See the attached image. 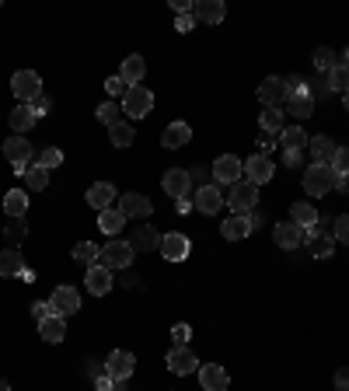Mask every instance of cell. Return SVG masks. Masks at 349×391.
Here are the masks:
<instances>
[{
    "mask_svg": "<svg viewBox=\"0 0 349 391\" xmlns=\"http://www.w3.org/2000/svg\"><path fill=\"white\" fill-rule=\"evenodd\" d=\"M224 203H231L234 213H252V210L259 206V186H252V182H234V186H227Z\"/></svg>",
    "mask_w": 349,
    "mask_h": 391,
    "instance_id": "3957f363",
    "label": "cell"
},
{
    "mask_svg": "<svg viewBox=\"0 0 349 391\" xmlns=\"http://www.w3.org/2000/svg\"><path fill=\"white\" fill-rule=\"evenodd\" d=\"M115 186L112 182H94L91 189H87V203L101 213V210H108V206H115Z\"/></svg>",
    "mask_w": 349,
    "mask_h": 391,
    "instance_id": "603a6c76",
    "label": "cell"
},
{
    "mask_svg": "<svg viewBox=\"0 0 349 391\" xmlns=\"http://www.w3.org/2000/svg\"><path fill=\"white\" fill-rule=\"evenodd\" d=\"M18 280H25V283H35V273H32V269H28V266H25V269H21V276H18Z\"/></svg>",
    "mask_w": 349,
    "mask_h": 391,
    "instance_id": "680465c9",
    "label": "cell"
},
{
    "mask_svg": "<svg viewBox=\"0 0 349 391\" xmlns=\"http://www.w3.org/2000/svg\"><path fill=\"white\" fill-rule=\"evenodd\" d=\"M192 140V126L189 122H172L168 129H165V136H161V143L168 147V150H174V147H185Z\"/></svg>",
    "mask_w": 349,
    "mask_h": 391,
    "instance_id": "4dcf8cb0",
    "label": "cell"
},
{
    "mask_svg": "<svg viewBox=\"0 0 349 391\" xmlns=\"http://www.w3.org/2000/svg\"><path fill=\"white\" fill-rule=\"evenodd\" d=\"M224 14H227L224 0H196V4H192V18L203 21V25H220Z\"/></svg>",
    "mask_w": 349,
    "mask_h": 391,
    "instance_id": "d6986e66",
    "label": "cell"
},
{
    "mask_svg": "<svg viewBox=\"0 0 349 391\" xmlns=\"http://www.w3.org/2000/svg\"><path fill=\"white\" fill-rule=\"evenodd\" d=\"M283 84H286V98H290V95H300V91H307V84H304V77H300V74H290V77H283Z\"/></svg>",
    "mask_w": 349,
    "mask_h": 391,
    "instance_id": "7dc6e473",
    "label": "cell"
},
{
    "mask_svg": "<svg viewBox=\"0 0 349 391\" xmlns=\"http://www.w3.org/2000/svg\"><path fill=\"white\" fill-rule=\"evenodd\" d=\"M192 175V182L203 189V186H210V179H213V172H206V168H196V172H189Z\"/></svg>",
    "mask_w": 349,
    "mask_h": 391,
    "instance_id": "11a10c76",
    "label": "cell"
},
{
    "mask_svg": "<svg viewBox=\"0 0 349 391\" xmlns=\"http://www.w3.org/2000/svg\"><path fill=\"white\" fill-rule=\"evenodd\" d=\"M49 314H53L49 300H35V304H32V318H35V321H42V318H49Z\"/></svg>",
    "mask_w": 349,
    "mask_h": 391,
    "instance_id": "f5cc1de1",
    "label": "cell"
},
{
    "mask_svg": "<svg viewBox=\"0 0 349 391\" xmlns=\"http://www.w3.org/2000/svg\"><path fill=\"white\" fill-rule=\"evenodd\" d=\"M336 182H339V175H336V168L332 165H307V172H304V193L307 196H329L336 189Z\"/></svg>",
    "mask_w": 349,
    "mask_h": 391,
    "instance_id": "6da1fadb",
    "label": "cell"
},
{
    "mask_svg": "<svg viewBox=\"0 0 349 391\" xmlns=\"http://www.w3.org/2000/svg\"><path fill=\"white\" fill-rule=\"evenodd\" d=\"M343 63H346V67H349V49H346V56H343Z\"/></svg>",
    "mask_w": 349,
    "mask_h": 391,
    "instance_id": "be15d7a7",
    "label": "cell"
},
{
    "mask_svg": "<svg viewBox=\"0 0 349 391\" xmlns=\"http://www.w3.org/2000/svg\"><path fill=\"white\" fill-rule=\"evenodd\" d=\"M336 189H343V193H346V189H349V175H339V182H336Z\"/></svg>",
    "mask_w": 349,
    "mask_h": 391,
    "instance_id": "91938a15",
    "label": "cell"
},
{
    "mask_svg": "<svg viewBox=\"0 0 349 391\" xmlns=\"http://www.w3.org/2000/svg\"><path fill=\"white\" fill-rule=\"evenodd\" d=\"M129 245H133V252H151V248H161V234L151 224H140Z\"/></svg>",
    "mask_w": 349,
    "mask_h": 391,
    "instance_id": "f1b7e54d",
    "label": "cell"
},
{
    "mask_svg": "<svg viewBox=\"0 0 349 391\" xmlns=\"http://www.w3.org/2000/svg\"><path fill=\"white\" fill-rule=\"evenodd\" d=\"M133 371H137V357H133L129 350H112V353L105 357V374H108V378H115V381H129Z\"/></svg>",
    "mask_w": 349,
    "mask_h": 391,
    "instance_id": "8992f818",
    "label": "cell"
},
{
    "mask_svg": "<svg viewBox=\"0 0 349 391\" xmlns=\"http://www.w3.org/2000/svg\"><path fill=\"white\" fill-rule=\"evenodd\" d=\"M192 28H196V18H192V14H178V18H174V32L189 35Z\"/></svg>",
    "mask_w": 349,
    "mask_h": 391,
    "instance_id": "f907efd6",
    "label": "cell"
},
{
    "mask_svg": "<svg viewBox=\"0 0 349 391\" xmlns=\"http://www.w3.org/2000/svg\"><path fill=\"white\" fill-rule=\"evenodd\" d=\"M25 186H28L32 193H42V189L49 186V172H46L42 165H28V168H25Z\"/></svg>",
    "mask_w": 349,
    "mask_h": 391,
    "instance_id": "8d00e7d4",
    "label": "cell"
},
{
    "mask_svg": "<svg viewBox=\"0 0 349 391\" xmlns=\"http://www.w3.org/2000/svg\"><path fill=\"white\" fill-rule=\"evenodd\" d=\"M4 238H7L11 248H18V245L28 238V224H25V220H11V224L4 227Z\"/></svg>",
    "mask_w": 349,
    "mask_h": 391,
    "instance_id": "60d3db41",
    "label": "cell"
},
{
    "mask_svg": "<svg viewBox=\"0 0 349 391\" xmlns=\"http://www.w3.org/2000/svg\"><path fill=\"white\" fill-rule=\"evenodd\" d=\"M304 234H307V248H311L315 259H329V255L336 252V238H332V234H322L318 227H307Z\"/></svg>",
    "mask_w": 349,
    "mask_h": 391,
    "instance_id": "7402d4cb",
    "label": "cell"
},
{
    "mask_svg": "<svg viewBox=\"0 0 349 391\" xmlns=\"http://www.w3.org/2000/svg\"><path fill=\"white\" fill-rule=\"evenodd\" d=\"M108 140H112L115 147H129V143L137 140V133H133V126H129V122H115V126L108 129Z\"/></svg>",
    "mask_w": 349,
    "mask_h": 391,
    "instance_id": "f35d334b",
    "label": "cell"
},
{
    "mask_svg": "<svg viewBox=\"0 0 349 391\" xmlns=\"http://www.w3.org/2000/svg\"><path fill=\"white\" fill-rule=\"evenodd\" d=\"M283 158H286V168H300L304 165V150H283Z\"/></svg>",
    "mask_w": 349,
    "mask_h": 391,
    "instance_id": "db71d44e",
    "label": "cell"
},
{
    "mask_svg": "<svg viewBox=\"0 0 349 391\" xmlns=\"http://www.w3.org/2000/svg\"><path fill=\"white\" fill-rule=\"evenodd\" d=\"M272 175H276V165H272L265 154H255V158L245 161V179H248L252 186H265Z\"/></svg>",
    "mask_w": 349,
    "mask_h": 391,
    "instance_id": "ac0fdd59",
    "label": "cell"
},
{
    "mask_svg": "<svg viewBox=\"0 0 349 391\" xmlns=\"http://www.w3.org/2000/svg\"><path fill=\"white\" fill-rule=\"evenodd\" d=\"M21 269H25L21 252H18V248H4V252H0V276L11 280V276H21Z\"/></svg>",
    "mask_w": 349,
    "mask_h": 391,
    "instance_id": "1f68e13d",
    "label": "cell"
},
{
    "mask_svg": "<svg viewBox=\"0 0 349 391\" xmlns=\"http://www.w3.org/2000/svg\"><path fill=\"white\" fill-rule=\"evenodd\" d=\"M192 206L199 210V213H206V217H213V213H220L224 210V193H220V186H203V189H196L192 196Z\"/></svg>",
    "mask_w": 349,
    "mask_h": 391,
    "instance_id": "7c38bea8",
    "label": "cell"
},
{
    "mask_svg": "<svg viewBox=\"0 0 349 391\" xmlns=\"http://www.w3.org/2000/svg\"><path fill=\"white\" fill-rule=\"evenodd\" d=\"M307 147H311V161H315V165H332V158H336V150H339L332 136H311Z\"/></svg>",
    "mask_w": 349,
    "mask_h": 391,
    "instance_id": "cb8c5ba5",
    "label": "cell"
},
{
    "mask_svg": "<svg viewBox=\"0 0 349 391\" xmlns=\"http://www.w3.org/2000/svg\"><path fill=\"white\" fill-rule=\"evenodd\" d=\"M133 259H137L133 245H129V241L112 238V241L101 248V259H98V262H101L105 269H112V273H115V269H129V266H133Z\"/></svg>",
    "mask_w": 349,
    "mask_h": 391,
    "instance_id": "7a4b0ae2",
    "label": "cell"
},
{
    "mask_svg": "<svg viewBox=\"0 0 349 391\" xmlns=\"http://www.w3.org/2000/svg\"><path fill=\"white\" fill-rule=\"evenodd\" d=\"M49 307H53V314L67 318V314L81 311V293L74 290V287H56L53 297H49Z\"/></svg>",
    "mask_w": 349,
    "mask_h": 391,
    "instance_id": "5bb4252c",
    "label": "cell"
},
{
    "mask_svg": "<svg viewBox=\"0 0 349 391\" xmlns=\"http://www.w3.org/2000/svg\"><path fill=\"white\" fill-rule=\"evenodd\" d=\"M105 91H108V95L112 98H126V91H129V84H126V81H122V77H119V74H115V77H108V81H105Z\"/></svg>",
    "mask_w": 349,
    "mask_h": 391,
    "instance_id": "f6af8a7d",
    "label": "cell"
},
{
    "mask_svg": "<svg viewBox=\"0 0 349 391\" xmlns=\"http://www.w3.org/2000/svg\"><path fill=\"white\" fill-rule=\"evenodd\" d=\"M84 287L94 297H105V293L112 290V269H105L101 262H94V266H87V276H84Z\"/></svg>",
    "mask_w": 349,
    "mask_h": 391,
    "instance_id": "44dd1931",
    "label": "cell"
},
{
    "mask_svg": "<svg viewBox=\"0 0 349 391\" xmlns=\"http://www.w3.org/2000/svg\"><path fill=\"white\" fill-rule=\"evenodd\" d=\"M290 220H293L297 227H304V231H307V227H318V210H315L311 203H293V206H290Z\"/></svg>",
    "mask_w": 349,
    "mask_h": 391,
    "instance_id": "e575fe53",
    "label": "cell"
},
{
    "mask_svg": "<svg viewBox=\"0 0 349 391\" xmlns=\"http://www.w3.org/2000/svg\"><path fill=\"white\" fill-rule=\"evenodd\" d=\"M332 238H336V241H343V245H349V217H346V213L336 220V231H332Z\"/></svg>",
    "mask_w": 349,
    "mask_h": 391,
    "instance_id": "c3c4849f",
    "label": "cell"
},
{
    "mask_svg": "<svg viewBox=\"0 0 349 391\" xmlns=\"http://www.w3.org/2000/svg\"><path fill=\"white\" fill-rule=\"evenodd\" d=\"M11 91H14V98L18 101H35V98L42 95V77L35 74V70H18L14 77H11Z\"/></svg>",
    "mask_w": 349,
    "mask_h": 391,
    "instance_id": "277c9868",
    "label": "cell"
},
{
    "mask_svg": "<svg viewBox=\"0 0 349 391\" xmlns=\"http://www.w3.org/2000/svg\"><path fill=\"white\" fill-rule=\"evenodd\" d=\"M172 339H174V346H189V339H192V328H189V325H174V328H172Z\"/></svg>",
    "mask_w": 349,
    "mask_h": 391,
    "instance_id": "681fc988",
    "label": "cell"
},
{
    "mask_svg": "<svg viewBox=\"0 0 349 391\" xmlns=\"http://www.w3.org/2000/svg\"><path fill=\"white\" fill-rule=\"evenodd\" d=\"M311 60H315V67H318V70H325V74H329V70H332V67L339 63V56H336V53H332L329 46H318Z\"/></svg>",
    "mask_w": 349,
    "mask_h": 391,
    "instance_id": "b9f144b4",
    "label": "cell"
},
{
    "mask_svg": "<svg viewBox=\"0 0 349 391\" xmlns=\"http://www.w3.org/2000/svg\"><path fill=\"white\" fill-rule=\"evenodd\" d=\"M0 391H11V385H7V381H4V378H0Z\"/></svg>",
    "mask_w": 349,
    "mask_h": 391,
    "instance_id": "6125c7cd",
    "label": "cell"
},
{
    "mask_svg": "<svg viewBox=\"0 0 349 391\" xmlns=\"http://www.w3.org/2000/svg\"><path fill=\"white\" fill-rule=\"evenodd\" d=\"M4 213H7L11 220H21V217L28 213V193H25V189H11V193L4 196Z\"/></svg>",
    "mask_w": 349,
    "mask_h": 391,
    "instance_id": "f546056e",
    "label": "cell"
},
{
    "mask_svg": "<svg viewBox=\"0 0 349 391\" xmlns=\"http://www.w3.org/2000/svg\"><path fill=\"white\" fill-rule=\"evenodd\" d=\"M336 391H349V371H339V374H336Z\"/></svg>",
    "mask_w": 349,
    "mask_h": 391,
    "instance_id": "9f6ffc18",
    "label": "cell"
},
{
    "mask_svg": "<svg viewBox=\"0 0 349 391\" xmlns=\"http://www.w3.org/2000/svg\"><path fill=\"white\" fill-rule=\"evenodd\" d=\"M165 364H168V371L178 374V378H185V374H196V371H199V360H196V353H192L189 346H174Z\"/></svg>",
    "mask_w": 349,
    "mask_h": 391,
    "instance_id": "9a60e30c",
    "label": "cell"
},
{
    "mask_svg": "<svg viewBox=\"0 0 349 391\" xmlns=\"http://www.w3.org/2000/svg\"><path fill=\"white\" fill-rule=\"evenodd\" d=\"M122 224H126V213H122L119 206H108V210H101V213H98V227H101L108 238H119Z\"/></svg>",
    "mask_w": 349,
    "mask_h": 391,
    "instance_id": "484cf974",
    "label": "cell"
},
{
    "mask_svg": "<svg viewBox=\"0 0 349 391\" xmlns=\"http://www.w3.org/2000/svg\"><path fill=\"white\" fill-rule=\"evenodd\" d=\"M189 252H192V241H189L185 234H178V231L161 234V255H165L168 262H185Z\"/></svg>",
    "mask_w": 349,
    "mask_h": 391,
    "instance_id": "4fadbf2b",
    "label": "cell"
},
{
    "mask_svg": "<svg viewBox=\"0 0 349 391\" xmlns=\"http://www.w3.org/2000/svg\"><path fill=\"white\" fill-rule=\"evenodd\" d=\"M276 140H279V147H283V150H304L311 136H307L300 126H286V129H283Z\"/></svg>",
    "mask_w": 349,
    "mask_h": 391,
    "instance_id": "836d02e7",
    "label": "cell"
},
{
    "mask_svg": "<svg viewBox=\"0 0 349 391\" xmlns=\"http://www.w3.org/2000/svg\"><path fill=\"white\" fill-rule=\"evenodd\" d=\"M144 74H147L144 56H126V60H122V67H119V77H122L129 88H137V84L144 81Z\"/></svg>",
    "mask_w": 349,
    "mask_h": 391,
    "instance_id": "d4e9b609",
    "label": "cell"
},
{
    "mask_svg": "<svg viewBox=\"0 0 349 391\" xmlns=\"http://www.w3.org/2000/svg\"><path fill=\"white\" fill-rule=\"evenodd\" d=\"M272 241H276L283 252H293V248H300V245L307 241V234H304V227H297L293 220H283V224L272 227Z\"/></svg>",
    "mask_w": 349,
    "mask_h": 391,
    "instance_id": "30bf717a",
    "label": "cell"
},
{
    "mask_svg": "<svg viewBox=\"0 0 349 391\" xmlns=\"http://www.w3.org/2000/svg\"><path fill=\"white\" fill-rule=\"evenodd\" d=\"M255 231V217L252 213H231L224 224H220V234L227 238V241H241V238H248Z\"/></svg>",
    "mask_w": 349,
    "mask_h": 391,
    "instance_id": "8fae6325",
    "label": "cell"
},
{
    "mask_svg": "<svg viewBox=\"0 0 349 391\" xmlns=\"http://www.w3.org/2000/svg\"><path fill=\"white\" fill-rule=\"evenodd\" d=\"M35 112H32V105H18V108H11V115H7V122H11V129H14V136H21L25 129H32L35 126Z\"/></svg>",
    "mask_w": 349,
    "mask_h": 391,
    "instance_id": "83f0119b",
    "label": "cell"
},
{
    "mask_svg": "<svg viewBox=\"0 0 349 391\" xmlns=\"http://www.w3.org/2000/svg\"><path fill=\"white\" fill-rule=\"evenodd\" d=\"M332 168H336V175H349V147H339V150H336Z\"/></svg>",
    "mask_w": 349,
    "mask_h": 391,
    "instance_id": "bcb514c9",
    "label": "cell"
},
{
    "mask_svg": "<svg viewBox=\"0 0 349 391\" xmlns=\"http://www.w3.org/2000/svg\"><path fill=\"white\" fill-rule=\"evenodd\" d=\"M259 101L265 108H279V105L286 101V84H283V77H265L259 84Z\"/></svg>",
    "mask_w": 349,
    "mask_h": 391,
    "instance_id": "ffe728a7",
    "label": "cell"
},
{
    "mask_svg": "<svg viewBox=\"0 0 349 391\" xmlns=\"http://www.w3.org/2000/svg\"><path fill=\"white\" fill-rule=\"evenodd\" d=\"M172 7L178 14H192V4H189V0H172Z\"/></svg>",
    "mask_w": 349,
    "mask_h": 391,
    "instance_id": "6f0895ef",
    "label": "cell"
},
{
    "mask_svg": "<svg viewBox=\"0 0 349 391\" xmlns=\"http://www.w3.org/2000/svg\"><path fill=\"white\" fill-rule=\"evenodd\" d=\"M329 91H343V95L349 91V67L343 63V60L329 70Z\"/></svg>",
    "mask_w": 349,
    "mask_h": 391,
    "instance_id": "74e56055",
    "label": "cell"
},
{
    "mask_svg": "<svg viewBox=\"0 0 349 391\" xmlns=\"http://www.w3.org/2000/svg\"><path fill=\"white\" fill-rule=\"evenodd\" d=\"M286 108H290L297 119H307V115H315V98H311V91L290 95V98H286Z\"/></svg>",
    "mask_w": 349,
    "mask_h": 391,
    "instance_id": "d590c367",
    "label": "cell"
},
{
    "mask_svg": "<svg viewBox=\"0 0 349 391\" xmlns=\"http://www.w3.org/2000/svg\"><path fill=\"white\" fill-rule=\"evenodd\" d=\"M199 388L203 391H227L231 388V374L220 364H203L199 367Z\"/></svg>",
    "mask_w": 349,
    "mask_h": 391,
    "instance_id": "2e32d148",
    "label": "cell"
},
{
    "mask_svg": "<svg viewBox=\"0 0 349 391\" xmlns=\"http://www.w3.org/2000/svg\"><path fill=\"white\" fill-rule=\"evenodd\" d=\"M98 122H105L108 129H112L115 122H122V119H119V105H115V101H105V105H98Z\"/></svg>",
    "mask_w": 349,
    "mask_h": 391,
    "instance_id": "7bdbcfd3",
    "label": "cell"
},
{
    "mask_svg": "<svg viewBox=\"0 0 349 391\" xmlns=\"http://www.w3.org/2000/svg\"><path fill=\"white\" fill-rule=\"evenodd\" d=\"M74 259H77V262H87V266H94V262L101 259V248H98L94 241H77V245H74Z\"/></svg>",
    "mask_w": 349,
    "mask_h": 391,
    "instance_id": "ab89813d",
    "label": "cell"
},
{
    "mask_svg": "<svg viewBox=\"0 0 349 391\" xmlns=\"http://www.w3.org/2000/svg\"><path fill=\"white\" fill-rule=\"evenodd\" d=\"M49 108H53V98H49V95H39L35 101H32V112H35L39 119H42V115H46Z\"/></svg>",
    "mask_w": 349,
    "mask_h": 391,
    "instance_id": "816d5d0a",
    "label": "cell"
},
{
    "mask_svg": "<svg viewBox=\"0 0 349 391\" xmlns=\"http://www.w3.org/2000/svg\"><path fill=\"white\" fill-rule=\"evenodd\" d=\"M259 126H262L265 136H279V133L286 129V115H283L279 108H265L259 115Z\"/></svg>",
    "mask_w": 349,
    "mask_h": 391,
    "instance_id": "d6a6232c",
    "label": "cell"
},
{
    "mask_svg": "<svg viewBox=\"0 0 349 391\" xmlns=\"http://www.w3.org/2000/svg\"><path fill=\"white\" fill-rule=\"evenodd\" d=\"M213 182H220V186H234V182H241V175H245V161H238L234 154H220L217 161H213Z\"/></svg>",
    "mask_w": 349,
    "mask_h": 391,
    "instance_id": "5b68a950",
    "label": "cell"
},
{
    "mask_svg": "<svg viewBox=\"0 0 349 391\" xmlns=\"http://www.w3.org/2000/svg\"><path fill=\"white\" fill-rule=\"evenodd\" d=\"M161 189L172 196L174 203H178V199H189V189H192V175H189L185 168H168V172L161 175Z\"/></svg>",
    "mask_w": 349,
    "mask_h": 391,
    "instance_id": "9c48e42d",
    "label": "cell"
},
{
    "mask_svg": "<svg viewBox=\"0 0 349 391\" xmlns=\"http://www.w3.org/2000/svg\"><path fill=\"white\" fill-rule=\"evenodd\" d=\"M39 335H42L46 342H63V339H67V321H63L60 314H49V318L39 321Z\"/></svg>",
    "mask_w": 349,
    "mask_h": 391,
    "instance_id": "4316f807",
    "label": "cell"
},
{
    "mask_svg": "<svg viewBox=\"0 0 349 391\" xmlns=\"http://www.w3.org/2000/svg\"><path fill=\"white\" fill-rule=\"evenodd\" d=\"M122 213H126V220H133V217H140V220H147L151 213H154V206H151V199L140 193H126L119 196V203H115Z\"/></svg>",
    "mask_w": 349,
    "mask_h": 391,
    "instance_id": "e0dca14e",
    "label": "cell"
},
{
    "mask_svg": "<svg viewBox=\"0 0 349 391\" xmlns=\"http://www.w3.org/2000/svg\"><path fill=\"white\" fill-rule=\"evenodd\" d=\"M112 391H129V388H126V381H115V388Z\"/></svg>",
    "mask_w": 349,
    "mask_h": 391,
    "instance_id": "94428289",
    "label": "cell"
},
{
    "mask_svg": "<svg viewBox=\"0 0 349 391\" xmlns=\"http://www.w3.org/2000/svg\"><path fill=\"white\" fill-rule=\"evenodd\" d=\"M151 108H154V95H151L144 84L129 88V91H126V98H122V112H126L129 119H144Z\"/></svg>",
    "mask_w": 349,
    "mask_h": 391,
    "instance_id": "52a82bcc",
    "label": "cell"
},
{
    "mask_svg": "<svg viewBox=\"0 0 349 391\" xmlns=\"http://www.w3.org/2000/svg\"><path fill=\"white\" fill-rule=\"evenodd\" d=\"M343 101H346V108H349V91H346V95H343Z\"/></svg>",
    "mask_w": 349,
    "mask_h": 391,
    "instance_id": "e7e4bbea",
    "label": "cell"
},
{
    "mask_svg": "<svg viewBox=\"0 0 349 391\" xmlns=\"http://www.w3.org/2000/svg\"><path fill=\"white\" fill-rule=\"evenodd\" d=\"M35 165H42L46 172H49V168H60V165H63V150H56V147H46V150L39 154V161H35Z\"/></svg>",
    "mask_w": 349,
    "mask_h": 391,
    "instance_id": "ee69618b",
    "label": "cell"
},
{
    "mask_svg": "<svg viewBox=\"0 0 349 391\" xmlns=\"http://www.w3.org/2000/svg\"><path fill=\"white\" fill-rule=\"evenodd\" d=\"M4 158L14 165L18 175H25V168L32 165V143L25 136H11V140H4Z\"/></svg>",
    "mask_w": 349,
    "mask_h": 391,
    "instance_id": "ba28073f",
    "label": "cell"
}]
</instances>
